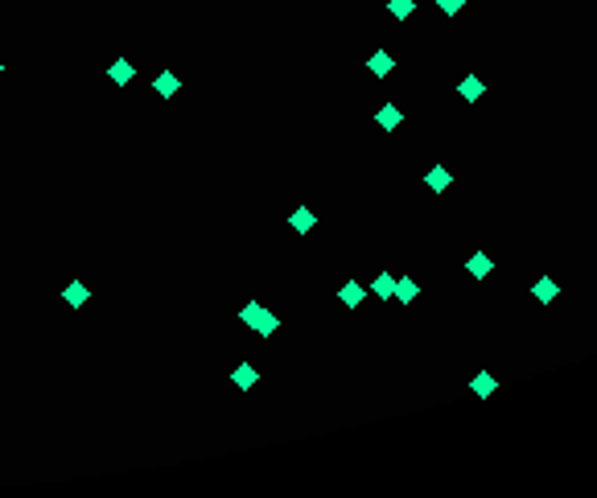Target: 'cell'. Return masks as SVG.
<instances>
[{"label": "cell", "instance_id": "19", "mask_svg": "<svg viewBox=\"0 0 597 498\" xmlns=\"http://www.w3.org/2000/svg\"><path fill=\"white\" fill-rule=\"evenodd\" d=\"M0 70H4V62H0Z\"/></svg>", "mask_w": 597, "mask_h": 498}, {"label": "cell", "instance_id": "7", "mask_svg": "<svg viewBox=\"0 0 597 498\" xmlns=\"http://www.w3.org/2000/svg\"><path fill=\"white\" fill-rule=\"evenodd\" d=\"M153 91H157V95H161V99H173V95H178V91H182V79H178V75H173V70H161V75H157V79H153Z\"/></svg>", "mask_w": 597, "mask_h": 498}, {"label": "cell", "instance_id": "17", "mask_svg": "<svg viewBox=\"0 0 597 498\" xmlns=\"http://www.w3.org/2000/svg\"><path fill=\"white\" fill-rule=\"evenodd\" d=\"M387 13H391L396 21H408L416 13V0H387Z\"/></svg>", "mask_w": 597, "mask_h": 498}, {"label": "cell", "instance_id": "4", "mask_svg": "<svg viewBox=\"0 0 597 498\" xmlns=\"http://www.w3.org/2000/svg\"><path fill=\"white\" fill-rule=\"evenodd\" d=\"M231 383H235V387H239V391H251V387H256V383H260V371H256V366H251V362H239V366H235V371H231Z\"/></svg>", "mask_w": 597, "mask_h": 498}, {"label": "cell", "instance_id": "8", "mask_svg": "<svg viewBox=\"0 0 597 498\" xmlns=\"http://www.w3.org/2000/svg\"><path fill=\"white\" fill-rule=\"evenodd\" d=\"M424 185H428V189H433V194H445V189H449V185H453V173H449V169H445V165H433V169H428V173H424Z\"/></svg>", "mask_w": 597, "mask_h": 498}, {"label": "cell", "instance_id": "5", "mask_svg": "<svg viewBox=\"0 0 597 498\" xmlns=\"http://www.w3.org/2000/svg\"><path fill=\"white\" fill-rule=\"evenodd\" d=\"M416 297H420V284H416L412 276H396V293H391V301H400V305H412Z\"/></svg>", "mask_w": 597, "mask_h": 498}, {"label": "cell", "instance_id": "6", "mask_svg": "<svg viewBox=\"0 0 597 498\" xmlns=\"http://www.w3.org/2000/svg\"><path fill=\"white\" fill-rule=\"evenodd\" d=\"M363 297H367V288H363L359 280H346V284L338 288V301H342L346 309H359V305H363Z\"/></svg>", "mask_w": 597, "mask_h": 498}, {"label": "cell", "instance_id": "12", "mask_svg": "<svg viewBox=\"0 0 597 498\" xmlns=\"http://www.w3.org/2000/svg\"><path fill=\"white\" fill-rule=\"evenodd\" d=\"M288 226H293L297 235H305V231H313V226H318V215H313L309 206H297V210L288 215Z\"/></svg>", "mask_w": 597, "mask_h": 498}, {"label": "cell", "instance_id": "13", "mask_svg": "<svg viewBox=\"0 0 597 498\" xmlns=\"http://www.w3.org/2000/svg\"><path fill=\"white\" fill-rule=\"evenodd\" d=\"M132 75H137V70H132V62H128V58H116V62H111V70H107V79H111L116 87H128V83H132Z\"/></svg>", "mask_w": 597, "mask_h": 498}, {"label": "cell", "instance_id": "1", "mask_svg": "<svg viewBox=\"0 0 597 498\" xmlns=\"http://www.w3.org/2000/svg\"><path fill=\"white\" fill-rule=\"evenodd\" d=\"M239 321H243V325H251V329H256L260 338H272L276 329H280V317L268 313V309H264L260 301H247V305L239 309Z\"/></svg>", "mask_w": 597, "mask_h": 498}, {"label": "cell", "instance_id": "11", "mask_svg": "<svg viewBox=\"0 0 597 498\" xmlns=\"http://www.w3.org/2000/svg\"><path fill=\"white\" fill-rule=\"evenodd\" d=\"M458 95H461V99H465V103H478V99L486 95V83H482L478 75H465V79H461V83H458Z\"/></svg>", "mask_w": 597, "mask_h": 498}, {"label": "cell", "instance_id": "2", "mask_svg": "<svg viewBox=\"0 0 597 498\" xmlns=\"http://www.w3.org/2000/svg\"><path fill=\"white\" fill-rule=\"evenodd\" d=\"M375 124H379V128H383V132H396V128H400V124H404V111H400V107H396V103H383V107H379V111H375Z\"/></svg>", "mask_w": 597, "mask_h": 498}, {"label": "cell", "instance_id": "14", "mask_svg": "<svg viewBox=\"0 0 597 498\" xmlns=\"http://www.w3.org/2000/svg\"><path fill=\"white\" fill-rule=\"evenodd\" d=\"M490 268H495V264H490V256H486V251H474V256L465 260V272H470L474 280H486V276H490Z\"/></svg>", "mask_w": 597, "mask_h": 498}, {"label": "cell", "instance_id": "9", "mask_svg": "<svg viewBox=\"0 0 597 498\" xmlns=\"http://www.w3.org/2000/svg\"><path fill=\"white\" fill-rule=\"evenodd\" d=\"M532 297H536V301H540V305H552V301H556V297H560V284H556V280H552V276H540V280H536V284H532Z\"/></svg>", "mask_w": 597, "mask_h": 498}, {"label": "cell", "instance_id": "10", "mask_svg": "<svg viewBox=\"0 0 597 498\" xmlns=\"http://www.w3.org/2000/svg\"><path fill=\"white\" fill-rule=\"evenodd\" d=\"M391 66H396V58H391L387 49H375V54L367 58V70L375 75V79H387V75H391Z\"/></svg>", "mask_w": 597, "mask_h": 498}, {"label": "cell", "instance_id": "15", "mask_svg": "<svg viewBox=\"0 0 597 498\" xmlns=\"http://www.w3.org/2000/svg\"><path fill=\"white\" fill-rule=\"evenodd\" d=\"M371 293H375L379 301H391V293H396V276H391V272H379V276L371 280Z\"/></svg>", "mask_w": 597, "mask_h": 498}, {"label": "cell", "instance_id": "3", "mask_svg": "<svg viewBox=\"0 0 597 498\" xmlns=\"http://www.w3.org/2000/svg\"><path fill=\"white\" fill-rule=\"evenodd\" d=\"M62 301H66V305H70V309H83V305H87V301H91V288H87V284H83V280H70V284H66V288H62Z\"/></svg>", "mask_w": 597, "mask_h": 498}, {"label": "cell", "instance_id": "18", "mask_svg": "<svg viewBox=\"0 0 597 498\" xmlns=\"http://www.w3.org/2000/svg\"><path fill=\"white\" fill-rule=\"evenodd\" d=\"M437 8H441L445 17H458L461 8H465V0H437Z\"/></svg>", "mask_w": 597, "mask_h": 498}, {"label": "cell", "instance_id": "16", "mask_svg": "<svg viewBox=\"0 0 597 498\" xmlns=\"http://www.w3.org/2000/svg\"><path fill=\"white\" fill-rule=\"evenodd\" d=\"M495 387H499V379H495L490 371H478V375H474V383H470V391H474V396H490Z\"/></svg>", "mask_w": 597, "mask_h": 498}]
</instances>
